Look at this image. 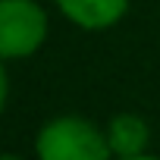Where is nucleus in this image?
Wrapping results in <instances>:
<instances>
[{"label":"nucleus","instance_id":"nucleus-7","mask_svg":"<svg viewBox=\"0 0 160 160\" xmlns=\"http://www.w3.org/2000/svg\"><path fill=\"white\" fill-rule=\"evenodd\" d=\"M0 160H22V157H16V154H0Z\"/></svg>","mask_w":160,"mask_h":160},{"label":"nucleus","instance_id":"nucleus-6","mask_svg":"<svg viewBox=\"0 0 160 160\" xmlns=\"http://www.w3.org/2000/svg\"><path fill=\"white\" fill-rule=\"evenodd\" d=\"M113 160H160L154 154H138V157H113Z\"/></svg>","mask_w":160,"mask_h":160},{"label":"nucleus","instance_id":"nucleus-2","mask_svg":"<svg viewBox=\"0 0 160 160\" xmlns=\"http://www.w3.org/2000/svg\"><path fill=\"white\" fill-rule=\"evenodd\" d=\"M47 41V13L38 0H0V60H25Z\"/></svg>","mask_w":160,"mask_h":160},{"label":"nucleus","instance_id":"nucleus-4","mask_svg":"<svg viewBox=\"0 0 160 160\" xmlns=\"http://www.w3.org/2000/svg\"><path fill=\"white\" fill-rule=\"evenodd\" d=\"M107 141L113 157H138L148 154V141H151V129L138 113H116L107 122Z\"/></svg>","mask_w":160,"mask_h":160},{"label":"nucleus","instance_id":"nucleus-1","mask_svg":"<svg viewBox=\"0 0 160 160\" xmlns=\"http://www.w3.org/2000/svg\"><path fill=\"white\" fill-rule=\"evenodd\" d=\"M38 160H113L107 132L85 116H53L35 135Z\"/></svg>","mask_w":160,"mask_h":160},{"label":"nucleus","instance_id":"nucleus-3","mask_svg":"<svg viewBox=\"0 0 160 160\" xmlns=\"http://www.w3.org/2000/svg\"><path fill=\"white\" fill-rule=\"evenodd\" d=\"M60 13L85 32H104L122 22L129 0H57Z\"/></svg>","mask_w":160,"mask_h":160},{"label":"nucleus","instance_id":"nucleus-5","mask_svg":"<svg viewBox=\"0 0 160 160\" xmlns=\"http://www.w3.org/2000/svg\"><path fill=\"white\" fill-rule=\"evenodd\" d=\"M7 94H10V78H7L3 60H0V113H3V107H7Z\"/></svg>","mask_w":160,"mask_h":160}]
</instances>
